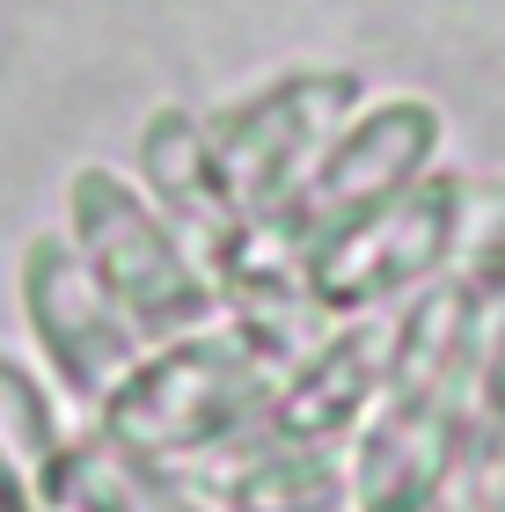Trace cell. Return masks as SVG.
Masks as SVG:
<instances>
[{
	"label": "cell",
	"mask_w": 505,
	"mask_h": 512,
	"mask_svg": "<svg viewBox=\"0 0 505 512\" xmlns=\"http://www.w3.org/2000/svg\"><path fill=\"white\" fill-rule=\"evenodd\" d=\"M81 220H88V235H103V242H96L103 278H110V286H118L140 315H198V286H191V271H183V256L162 242V227H154L125 191H110L103 176H88Z\"/></svg>",
	"instance_id": "cell-1"
},
{
	"label": "cell",
	"mask_w": 505,
	"mask_h": 512,
	"mask_svg": "<svg viewBox=\"0 0 505 512\" xmlns=\"http://www.w3.org/2000/svg\"><path fill=\"white\" fill-rule=\"evenodd\" d=\"M88 498H96V512H191L169 491H154L147 476H125V469H96L88 476Z\"/></svg>",
	"instance_id": "cell-2"
}]
</instances>
